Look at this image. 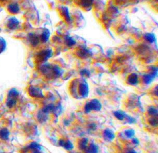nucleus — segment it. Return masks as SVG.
Wrapping results in <instances>:
<instances>
[{"label":"nucleus","instance_id":"9d476101","mask_svg":"<svg viewBox=\"0 0 158 153\" xmlns=\"http://www.w3.org/2000/svg\"><path fill=\"white\" fill-rule=\"evenodd\" d=\"M128 82L130 85H136L138 83V77L135 74H132L128 78Z\"/></svg>","mask_w":158,"mask_h":153},{"label":"nucleus","instance_id":"1a4fd4ad","mask_svg":"<svg viewBox=\"0 0 158 153\" xmlns=\"http://www.w3.org/2000/svg\"><path fill=\"white\" fill-rule=\"evenodd\" d=\"M114 115L115 116L116 118L119 120H123L125 119L127 117V114H126L125 112L122 111H117L114 112Z\"/></svg>","mask_w":158,"mask_h":153},{"label":"nucleus","instance_id":"20e7f679","mask_svg":"<svg viewBox=\"0 0 158 153\" xmlns=\"http://www.w3.org/2000/svg\"><path fill=\"white\" fill-rule=\"evenodd\" d=\"M78 90L80 92V95H82L83 97H86L88 96V94L89 93V88L86 84H81L80 85V87H79Z\"/></svg>","mask_w":158,"mask_h":153},{"label":"nucleus","instance_id":"6e6552de","mask_svg":"<svg viewBox=\"0 0 158 153\" xmlns=\"http://www.w3.org/2000/svg\"><path fill=\"white\" fill-rule=\"evenodd\" d=\"M9 132L7 128H2L0 130V139L6 140L9 138Z\"/></svg>","mask_w":158,"mask_h":153},{"label":"nucleus","instance_id":"aec40b11","mask_svg":"<svg viewBox=\"0 0 158 153\" xmlns=\"http://www.w3.org/2000/svg\"><path fill=\"white\" fill-rule=\"evenodd\" d=\"M48 36H49V33L48 32H45L43 33V34L42 35V40L43 41H46L48 40Z\"/></svg>","mask_w":158,"mask_h":153},{"label":"nucleus","instance_id":"f3484780","mask_svg":"<svg viewBox=\"0 0 158 153\" xmlns=\"http://www.w3.org/2000/svg\"><path fill=\"white\" fill-rule=\"evenodd\" d=\"M15 104H16V100H15L14 98H11V99H9L8 101H7V106L9 108H13L15 105Z\"/></svg>","mask_w":158,"mask_h":153},{"label":"nucleus","instance_id":"f03ea898","mask_svg":"<svg viewBox=\"0 0 158 153\" xmlns=\"http://www.w3.org/2000/svg\"><path fill=\"white\" fill-rule=\"evenodd\" d=\"M59 145L68 151L72 150L74 147L72 143L69 140H60L59 141Z\"/></svg>","mask_w":158,"mask_h":153},{"label":"nucleus","instance_id":"0eeeda50","mask_svg":"<svg viewBox=\"0 0 158 153\" xmlns=\"http://www.w3.org/2000/svg\"><path fill=\"white\" fill-rule=\"evenodd\" d=\"M86 151L87 153H98L99 148L96 144L92 143L86 149Z\"/></svg>","mask_w":158,"mask_h":153},{"label":"nucleus","instance_id":"b1692460","mask_svg":"<svg viewBox=\"0 0 158 153\" xmlns=\"http://www.w3.org/2000/svg\"><path fill=\"white\" fill-rule=\"evenodd\" d=\"M33 153H41V152H40V151H34Z\"/></svg>","mask_w":158,"mask_h":153},{"label":"nucleus","instance_id":"39448f33","mask_svg":"<svg viewBox=\"0 0 158 153\" xmlns=\"http://www.w3.org/2000/svg\"><path fill=\"white\" fill-rule=\"evenodd\" d=\"M103 135L104 137V139L107 141H112L114 140L116 137L115 133H114V132L112 130H110V129H106L104 131Z\"/></svg>","mask_w":158,"mask_h":153},{"label":"nucleus","instance_id":"ddd939ff","mask_svg":"<svg viewBox=\"0 0 158 153\" xmlns=\"http://www.w3.org/2000/svg\"><path fill=\"white\" fill-rule=\"evenodd\" d=\"M135 130H133V129H128V130H126L124 132V135L127 138L131 139L133 138L134 135H135Z\"/></svg>","mask_w":158,"mask_h":153},{"label":"nucleus","instance_id":"dca6fc26","mask_svg":"<svg viewBox=\"0 0 158 153\" xmlns=\"http://www.w3.org/2000/svg\"><path fill=\"white\" fill-rule=\"evenodd\" d=\"M149 124L152 125L153 127H157L158 125V120L157 117H151L148 120Z\"/></svg>","mask_w":158,"mask_h":153},{"label":"nucleus","instance_id":"f8f14e48","mask_svg":"<svg viewBox=\"0 0 158 153\" xmlns=\"http://www.w3.org/2000/svg\"><path fill=\"white\" fill-rule=\"evenodd\" d=\"M148 112L150 116H152L153 117L157 116V114H158L157 109L156 108H155V106L149 107L148 109Z\"/></svg>","mask_w":158,"mask_h":153},{"label":"nucleus","instance_id":"a211bd4d","mask_svg":"<svg viewBox=\"0 0 158 153\" xmlns=\"http://www.w3.org/2000/svg\"><path fill=\"white\" fill-rule=\"evenodd\" d=\"M125 119H127V122L130 124H134V123L136 122L135 119L133 118V117H132L131 116H127V117H126Z\"/></svg>","mask_w":158,"mask_h":153},{"label":"nucleus","instance_id":"5701e85b","mask_svg":"<svg viewBox=\"0 0 158 153\" xmlns=\"http://www.w3.org/2000/svg\"><path fill=\"white\" fill-rule=\"evenodd\" d=\"M128 153H138V152H137L135 151H134V150H131V151H129Z\"/></svg>","mask_w":158,"mask_h":153},{"label":"nucleus","instance_id":"4468645a","mask_svg":"<svg viewBox=\"0 0 158 153\" xmlns=\"http://www.w3.org/2000/svg\"><path fill=\"white\" fill-rule=\"evenodd\" d=\"M29 149L33 151H40L42 150V146L37 143H31L29 146Z\"/></svg>","mask_w":158,"mask_h":153},{"label":"nucleus","instance_id":"423d86ee","mask_svg":"<svg viewBox=\"0 0 158 153\" xmlns=\"http://www.w3.org/2000/svg\"><path fill=\"white\" fill-rule=\"evenodd\" d=\"M89 140L87 138H84L81 139L78 142V148L81 150H86L88 147Z\"/></svg>","mask_w":158,"mask_h":153},{"label":"nucleus","instance_id":"f257e3e1","mask_svg":"<svg viewBox=\"0 0 158 153\" xmlns=\"http://www.w3.org/2000/svg\"><path fill=\"white\" fill-rule=\"evenodd\" d=\"M101 107L102 106L100 101L96 99H94L86 104L85 106V111L86 113H89L92 111H99L101 110Z\"/></svg>","mask_w":158,"mask_h":153},{"label":"nucleus","instance_id":"9b49d317","mask_svg":"<svg viewBox=\"0 0 158 153\" xmlns=\"http://www.w3.org/2000/svg\"><path fill=\"white\" fill-rule=\"evenodd\" d=\"M54 108H55V106L53 104H50L46 106L43 109L42 111L45 113V114H48L50 112H53L54 109Z\"/></svg>","mask_w":158,"mask_h":153},{"label":"nucleus","instance_id":"393cba45","mask_svg":"<svg viewBox=\"0 0 158 153\" xmlns=\"http://www.w3.org/2000/svg\"><path fill=\"white\" fill-rule=\"evenodd\" d=\"M70 153H80V152H76V151H74V152H71Z\"/></svg>","mask_w":158,"mask_h":153},{"label":"nucleus","instance_id":"412c9836","mask_svg":"<svg viewBox=\"0 0 158 153\" xmlns=\"http://www.w3.org/2000/svg\"><path fill=\"white\" fill-rule=\"evenodd\" d=\"M89 127L91 129V130H95V129L96 128V125L95 124H94V123H92V124H91L90 125H89Z\"/></svg>","mask_w":158,"mask_h":153},{"label":"nucleus","instance_id":"4be33fe9","mask_svg":"<svg viewBox=\"0 0 158 153\" xmlns=\"http://www.w3.org/2000/svg\"><path fill=\"white\" fill-rule=\"evenodd\" d=\"M132 142L134 143V144H138L140 143L139 142V140H138V139L136 138H132Z\"/></svg>","mask_w":158,"mask_h":153},{"label":"nucleus","instance_id":"7ed1b4c3","mask_svg":"<svg viewBox=\"0 0 158 153\" xmlns=\"http://www.w3.org/2000/svg\"><path fill=\"white\" fill-rule=\"evenodd\" d=\"M29 94L35 98H42L43 97V93L41 91V90L37 87H30L29 89Z\"/></svg>","mask_w":158,"mask_h":153},{"label":"nucleus","instance_id":"6ab92c4d","mask_svg":"<svg viewBox=\"0 0 158 153\" xmlns=\"http://www.w3.org/2000/svg\"><path fill=\"white\" fill-rule=\"evenodd\" d=\"M145 82L147 84H149L151 83L152 80H153V76L150 75H147L146 76H145Z\"/></svg>","mask_w":158,"mask_h":153},{"label":"nucleus","instance_id":"2eb2a0df","mask_svg":"<svg viewBox=\"0 0 158 153\" xmlns=\"http://www.w3.org/2000/svg\"><path fill=\"white\" fill-rule=\"evenodd\" d=\"M48 114H45L43 112V111L40 112L38 114V119L39 120V121H40L41 122H43L46 121V120L48 119Z\"/></svg>","mask_w":158,"mask_h":153}]
</instances>
